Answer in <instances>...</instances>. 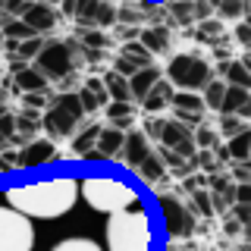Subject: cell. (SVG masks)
<instances>
[{"label": "cell", "mask_w": 251, "mask_h": 251, "mask_svg": "<svg viewBox=\"0 0 251 251\" xmlns=\"http://www.w3.org/2000/svg\"><path fill=\"white\" fill-rule=\"evenodd\" d=\"M6 201H10L13 210L25 214L28 220H53L75 207L78 182L73 176H53V179H44V182L16 185L6 192Z\"/></svg>", "instance_id": "6da1fadb"}, {"label": "cell", "mask_w": 251, "mask_h": 251, "mask_svg": "<svg viewBox=\"0 0 251 251\" xmlns=\"http://www.w3.org/2000/svg\"><path fill=\"white\" fill-rule=\"evenodd\" d=\"M107 217V251H151L154 229L145 210L126 207Z\"/></svg>", "instance_id": "7a4b0ae2"}, {"label": "cell", "mask_w": 251, "mask_h": 251, "mask_svg": "<svg viewBox=\"0 0 251 251\" xmlns=\"http://www.w3.org/2000/svg\"><path fill=\"white\" fill-rule=\"evenodd\" d=\"M78 198L98 214H116V210L135 207L138 192L129 182L113 176H88L78 182Z\"/></svg>", "instance_id": "3957f363"}, {"label": "cell", "mask_w": 251, "mask_h": 251, "mask_svg": "<svg viewBox=\"0 0 251 251\" xmlns=\"http://www.w3.org/2000/svg\"><path fill=\"white\" fill-rule=\"evenodd\" d=\"M85 120H88V113L82 110V104H78V94L66 91V94H57V98L47 104L41 126L47 129L50 141H63V138H73L85 126Z\"/></svg>", "instance_id": "277c9868"}, {"label": "cell", "mask_w": 251, "mask_h": 251, "mask_svg": "<svg viewBox=\"0 0 251 251\" xmlns=\"http://www.w3.org/2000/svg\"><path fill=\"white\" fill-rule=\"evenodd\" d=\"M75 66H82V57H78V44L73 41H44L41 50L35 53V69L53 82L73 75Z\"/></svg>", "instance_id": "5b68a950"}, {"label": "cell", "mask_w": 251, "mask_h": 251, "mask_svg": "<svg viewBox=\"0 0 251 251\" xmlns=\"http://www.w3.org/2000/svg\"><path fill=\"white\" fill-rule=\"evenodd\" d=\"M214 78L210 63H204L195 53H176L167 66V82L173 85V91H204V85Z\"/></svg>", "instance_id": "8992f818"}, {"label": "cell", "mask_w": 251, "mask_h": 251, "mask_svg": "<svg viewBox=\"0 0 251 251\" xmlns=\"http://www.w3.org/2000/svg\"><path fill=\"white\" fill-rule=\"evenodd\" d=\"M35 248V226L25 214L0 204V251H31Z\"/></svg>", "instance_id": "52a82bcc"}, {"label": "cell", "mask_w": 251, "mask_h": 251, "mask_svg": "<svg viewBox=\"0 0 251 251\" xmlns=\"http://www.w3.org/2000/svg\"><path fill=\"white\" fill-rule=\"evenodd\" d=\"M63 13L69 16L78 25H88V28H104L116 22V6L113 0H60Z\"/></svg>", "instance_id": "ba28073f"}, {"label": "cell", "mask_w": 251, "mask_h": 251, "mask_svg": "<svg viewBox=\"0 0 251 251\" xmlns=\"http://www.w3.org/2000/svg\"><path fill=\"white\" fill-rule=\"evenodd\" d=\"M160 214H163V226H167L173 242H182L195 232V214L185 201H179L176 195H163L160 198Z\"/></svg>", "instance_id": "9c48e42d"}, {"label": "cell", "mask_w": 251, "mask_h": 251, "mask_svg": "<svg viewBox=\"0 0 251 251\" xmlns=\"http://www.w3.org/2000/svg\"><path fill=\"white\" fill-rule=\"evenodd\" d=\"M160 148H167V151H176V154H182L185 160L195 154V138H192V132H188V126L185 123H179V120H163L160 126Z\"/></svg>", "instance_id": "30bf717a"}, {"label": "cell", "mask_w": 251, "mask_h": 251, "mask_svg": "<svg viewBox=\"0 0 251 251\" xmlns=\"http://www.w3.org/2000/svg\"><path fill=\"white\" fill-rule=\"evenodd\" d=\"M57 157H60L57 154V145H53L50 138H35V141H28L19 154H13V160L19 163V167L35 170V167H47V163H53Z\"/></svg>", "instance_id": "8fae6325"}, {"label": "cell", "mask_w": 251, "mask_h": 251, "mask_svg": "<svg viewBox=\"0 0 251 251\" xmlns=\"http://www.w3.org/2000/svg\"><path fill=\"white\" fill-rule=\"evenodd\" d=\"M123 141H126V129L120 126H104V129H98V138H94V151L91 157L94 160H116L123 151Z\"/></svg>", "instance_id": "7c38bea8"}, {"label": "cell", "mask_w": 251, "mask_h": 251, "mask_svg": "<svg viewBox=\"0 0 251 251\" xmlns=\"http://www.w3.org/2000/svg\"><path fill=\"white\" fill-rule=\"evenodd\" d=\"M148 154H151V138L145 135V129H129L126 132V141H123V151H120L116 160L126 163L129 170H135Z\"/></svg>", "instance_id": "4fadbf2b"}, {"label": "cell", "mask_w": 251, "mask_h": 251, "mask_svg": "<svg viewBox=\"0 0 251 251\" xmlns=\"http://www.w3.org/2000/svg\"><path fill=\"white\" fill-rule=\"evenodd\" d=\"M22 22L35 31V35H41V31H50L57 25V13L50 10V3H44V0H35V3H25L22 6Z\"/></svg>", "instance_id": "5bb4252c"}, {"label": "cell", "mask_w": 251, "mask_h": 251, "mask_svg": "<svg viewBox=\"0 0 251 251\" xmlns=\"http://www.w3.org/2000/svg\"><path fill=\"white\" fill-rule=\"evenodd\" d=\"M170 104H173V110H176L179 123H195L204 113V100H201L198 91H173Z\"/></svg>", "instance_id": "9a60e30c"}, {"label": "cell", "mask_w": 251, "mask_h": 251, "mask_svg": "<svg viewBox=\"0 0 251 251\" xmlns=\"http://www.w3.org/2000/svg\"><path fill=\"white\" fill-rule=\"evenodd\" d=\"M220 113H232V116H239V120H248V113H251V94H248V88L226 85L223 100H220Z\"/></svg>", "instance_id": "2e32d148"}, {"label": "cell", "mask_w": 251, "mask_h": 251, "mask_svg": "<svg viewBox=\"0 0 251 251\" xmlns=\"http://www.w3.org/2000/svg\"><path fill=\"white\" fill-rule=\"evenodd\" d=\"M107 88H104V82H100V78H88V82L82 85V88H78V104H82V110L85 113H98L100 107L107 104Z\"/></svg>", "instance_id": "e0dca14e"}, {"label": "cell", "mask_w": 251, "mask_h": 251, "mask_svg": "<svg viewBox=\"0 0 251 251\" xmlns=\"http://www.w3.org/2000/svg\"><path fill=\"white\" fill-rule=\"evenodd\" d=\"M160 78V69L157 66H141L135 69V73L129 75V94H132V100H141L148 91L154 88V82Z\"/></svg>", "instance_id": "ac0fdd59"}, {"label": "cell", "mask_w": 251, "mask_h": 251, "mask_svg": "<svg viewBox=\"0 0 251 251\" xmlns=\"http://www.w3.org/2000/svg\"><path fill=\"white\" fill-rule=\"evenodd\" d=\"M170 98H173V85L160 75V78L154 82V88L148 91L145 98H141V107H145L148 113H157V110H163V107L170 104Z\"/></svg>", "instance_id": "d6986e66"}, {"label": "cell", "mask_w": 251, "mask_h": 251, "mask_svg": "<svg viewBox=\"0 0 251 251\" xmlns=\"http://www.w3.org/2000/svg\"><path fill=\"white\" fill-rule=\"evenodd\" d=\"M135 173L141 176V182L145 185H160L163 182V176H167V167H163V160H160V154L151 151L145 157V160L135 167Z\"/></svg>", "instance_id": "ffe728a7"}, {"label": "cell", "mask_w": 251, "mask_h": 251, "mask_svg": "<svg viewBox=\"0 0 251 251\" xmlns=\"http://www.w3.org/2000/svg\"><path fill=\"white\" fill-rule=\"evenodd\" d=\"M170 38H173V31L167 25H151V28L141 31V44H145L151 53H163L170 47Z\"/></svg>", "instance_id": "44dd1931"}, {"label": "cell", "mask_w": 251, "mask_h": 251, "mask_svg": "<svg viewBox=\"0 0 251 251\" xmlns=\"http://www.w3.org/2000/svg\"><path fill=\"white\" fill-rule=\"evenodd\" d=\"M220 73L226 75V85H239V88H251V75H248V66L245 60H229L220 66Z\"/></svg>", "instance_id": "7402d4cb"}, {"label": "cell", "mask_w": 251, "mask_h": 251, "mask_svg": "<svg viewBox=\"0 0 251 251\" xmlns=\"http://www.w3.org/2000/svg\"><path fill=\"white\" fill-rule=\"evenodd\" d=\"M104 88H107V98L110 100H129L132 104V94H129V78L126 75H120V73H110L104 75Z\"/></svg>", "instance_id": "603a6c76"}, {"label": "cell", "mask_w": 251, "mask_h": 251, "mask_svg": "<svg viewBox=\"0 0 251 251\" xmlns=\"http://www.w3.org/2000/svg\"><path fill=\"white\" fill-rule=\"evenodd\" d=\"M98 129L100 126H85L78 135H73V157L82 160V157H91L94 151V138H98Z\"/></svg>", "instance_id": "cb8c5ba5"}, {"label": "cell", "mask_w": 251, "mask_h": 251, "mask_svg": "<svg viewBox=\"0 0 251 251\" xmlns=\"http://www.w3.org/2000/svg\"><path fill=\"white\" fill-rule=\"evenodd\" d=\"M16 85H19V91L31 94V91H44L47 78L38 73V69H19V73H16Z\"/></svg>", "instance_id": "d4e9b609"}, {"label": "cell", "mask_w": 251, "mask_h": 251, "mask_svg": "<svg viewBox=\"0 0 251 251\" xmlns=\"http://www.w3.org/2000/svg\"><path fill=\"white\" fill-rule=\"evenodd\" d=\"M104 110H107V120L113 126H120V129L132 123V104L129 100H110V104H104Z\"/></svg>", "instance_id": "484cf974"}, {"label": "cell", "mask_w": 251, "mask_h": 251, "mask_svg": "<svg viewBox=\"0 0 251 251\" xmlns=\"http://www.w3.org/2000/svg\"><path fill=\"white\" fill-rule=\"evenodd\" d=\"M248 141H251L248 129H242L239 135H232L229 145H226V157H232L235 163H245V160H248Z\"/></svg>", "instance_id": "4316f807"}, {"label": "cell", "mask_w": 251, "mask_h": 251, "mask_svg": "<svg viewBox=\"0 0 251 251\" xmlns=\"http://www.w3.org/2000/svg\"><path fill=\"white\" fill-rule=\"evenodd\" d=\"M223 91H226V82L223 78H210L204 85V110H220V100H223Z\"/></svg>", "instance_id": "83f0119b"}, {"label": "cell", "mask_w": 251, "mask_h": 251, "mask_svg": "<svg viewBox=\"0 0 251 251\" xmlns=\"http://www.w3.org/2000/svg\"><path fill=\"white\" fill-rule=\"evenodd\" d=\"M50 251H100V245L94 239H85V235H73V239L57 242Z\"/></svg>", "instance_id": "f1b7e54d"}, {"label": "cell", "mask_w": 251, "mask_h": 251, "mask_svg": "<svg viewBox=\"0 0 251 251\" xmlns=\"http://www.w3.org/2000/svg\"><path fill=\"white\" fill-rule=\"evenodd\" d=\"M123 57H129V60H135L138 66H151V50H148L141 41H129L123 47Z\"/></svg>", "instance_id": "f546056e"}, {"label": "cell", "mask_w": 251, "mask_h": 251, "mask_svg": "<svg viewBox=\"0 0 251 251\" xmlns=\"http://www.w3.org/2000/svg\"><path fill=\"white\" fill-rule=\"evenodd\" d=\"M192 207L198 210L204 220L217 214V210H214V201H210V192H201V188H192Z\"/></svg>", "instance_id": "4dcf8cb0"}, {"label": "cell", "mask_w": 251, "mask_h": 251, "mask_svg": "<svg viewBox=\"0 0 251 251\" xmlns=\"http://www.w3.org/2000/svg\"><path fill=\"white\" fill-rule=\"evenodd\" d=\"M242 129H248V126H245V120H239V116H232V113H223V123H220V132H223L226 138L239 135Z\"/></svg>", "instance_id": "1f68e13d"}, {"label": "cell", "mask_w": 251, "mask_h": 251, "mask_svg": "<svg viewBox=\"0 0 251 251\" xmlns=\"http://www.w3.org/2000/svg\"><path fill=\"white\" fill-rule=\"evenodd\" d=\"M173 16H176V22H179V25H188V22H195L192 0H176V3H173Z\"/></svg>", "instance_id": "d6a6232c"}, {"label": "cell", "mask_w": 251, "mask_h": 251, "mask_svg": "<svg viewBox=\"0 0 251 251\" xmlns=\"http://www.w3.org/2000/svg\"><path fill=\"white\" fill-rule=\"evenodd\" d=\"M195 148H201V151H210V148L217 145V132L214 129H207V126H201L198 132H195Z\"/></svg>", "instance_id": "836d02e7"}, {"label": "cell", "mask_w": 251, "mask_h": 251, "mask_svg": "<svg viewBox=\"0 0 251 251\" xmlns=\"http://www.w3.org/2000/svg\"><path fill=\"white\" fill-rule=\"evenodd\" d=\"M41 44H44V38H41V35H31V38H25V41L19 44V53H22L25 60H35V53L41 50Z\"/></svg>", "instance_id": "e575fe53"}, {"label": "cell", "mask_w": 251, "mask_h": 251, "mask_svg": "<svg viewBox=\"0 0 251 251\" xmlns=\"http://www.w3.org/2000/svg\"><path fill=\"white\" fill-rule=\"evenodd\" d=\"M220 31H223V25H220L217 19H204L198 38H201V41H214V38H220Z\"/></svg>", "instance_id": "d590c367"}, {"label": "cell", "mask_w": 251, "mask_h": 251, "mask_svg": "<svg viewBox=\"0 0 251 251\" xmlns=\"http://www.w3.org/2000/svg\"><path fill=\"white\" fill-rule=\"evenodd\" d=\"M220 13L229 16V19H239V16L245 13V3H242V0H220Z\"/></svg>", "instance_id": "8d00e7d4"}, {"label": "cell", "mask_w": 251, "mask_h": 251, "mask_svg": "<svg viewBox=\"0 0 251 251\" xmlns=\"http://www.w3.org/2000/svg\"><path fill=\"white\" fill-rule=\"evenodd\" d=\"M135 69H141V66H138L135 60L123 57V53H120V57H116V63H113V73H120V75H126V78H129L132 73H135Z\"/></svg>", "instance_id": "74e56055"}, {"label": "cell", "mask_w": 251, "mask_h": 251, "mask_svg": "<svg viewBox=\"0 0 251 251\" xmlns=\"http://www.w3.org/2000/svg\"><path fill=\"white\" fill-rule=\"evenodd\" d=\"M6 35H10V38H31L35 31H31L22 19H16V22H10V25H6Z\"/></svg>", "instance_id": "f35d334b"}, {"label": "cell", "mask_w": 251, "mask_h": 251, "mask_svg": "<svg viewBox=\"0 0 251 251\" xmlns=\"http://www.w3.org/2000/svg\"><path fill=\"white\" fill-rule=\"evenodd\" d=\"M0 132H3L6 141L13 138V132H16V116L13 113H3V116H0Z\"/></svg>", "instance_id": "ab89813d"}, {"label": "cell", "mask_w": 251, "mask_h": 251, "mask_svg": "<svg viewBox=\"0 0 251 251\" xmlns=\"http://www.w3.org/2000/svg\"><path fill=\"white\" fill-rule=\"evenodd\" d=\"M85 44H88V47H104L107 44L104 31H91V35H85Z\"/></svg>", "instance_id": "60d3db41"}, {"label": "cell", "mask_w": 251, "mask_h": 251, "mask_svg": "<svg viewBox=\"0 0 251 251\" xmlns=\"http://www.w3.org/2000/svg\"><path fill=\"white\" fill-rule=\"evenodd\" d=\"M235 38H239V44H242V47H248V25H245V22L235 28Z\"/></svg>", "instance_id": "b9f144b4"}, {"label": "cell", "mask_w": 251, "mask_h": 251, "mask_svg": "<svg viewBox=\"0 0 251 251\" xmlns=\"http://www.w3.org/2000/svg\"><path fill=\"white\" fill-rule=\"evenodd\" d=\"M235 179H239V182H248V170H245V163H239V167H235Z\"/></svg>", "instance_id": "7bdbcfd3"}, {"label": "cell", "mask_w": 251, "mask_h": 251, "mask_svg": "<svg viewBox=\"0 0 251 251\" xmlns=\"http://www.w3.org/2000/svg\"><path fill=\"white\" fill-rule=\"evenodd\" d=\"M6 113V104H3V94H0V116Z\"/></svg>", "instance_id": "ee69618b"}, {"label": "cell", "mask_w": 251, "mask_h": 251, "mask_svg": "<svg viewBox=\"0 0 251 251\" xmlns=\"http://www.w3.org/2000/svg\"><path fill=\"white\" fill-rule=\"evenodd\" d=\"M3 148H6V138H3V132H0V151H3Z\"/></svg>", "instance_id": "f6af8a7d"}, {"label": "cell", "mask_w": 251, "mask_h": 251, "mask_svg": "<svg viewBox=\"0 0 251 251\" xmlns=\"http://www.w3.org/2000/svg\"><path fill=\"white\" fill-rule=\"evenodd\" d=\"M44 3H57V0H44Z\"/></svg>", "instance_id": "bcb514c9"}]
</instances>
